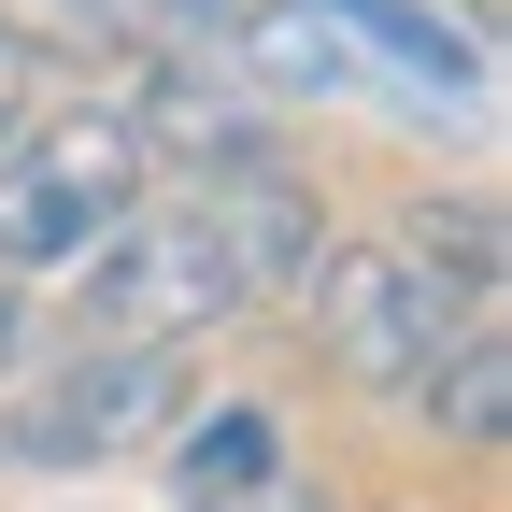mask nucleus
Here are the masks:
<instances>
[{
	"mask_svg": "<svg viewBox=\"0 0 512 512\" xmlns=\"http://www.w3.org/2000/svg\"><path fill=\"white\" fill-rule=\"evenodd\" d=\"M143 143H128V114H43L0 143V271H86V256L143 214Z\"/></svg>",
	"mask_w": 512,
	"mask_h": 512,
	"instance_id": "nucleus-1",
	"label": "nucleus"
},
{
	"mask_svg": "<svg viewBox=\"0 0 512 512\" xmlns=\"http://www.w3.org/2000/svg\"><path fill=\"white\" fill-rule=\"evenodd\" d=\"M200 214H214V242L242 256V285H299L313 256H328V242H313V200L285 185V157H242V171H214V185H200Z\"/></svg>",
	"mask_w": 512,
	"mask_h": 512,
	"instance_id": "nucleus-6",
	"label": "nucleus"
},
{
	"mask_svg": "<svg viewBox=\"0 0 512 512\" xmlns=\"http://www.w3.org/2000/svg\"><path fill=\"white\" fill-rule=\"evenodd\" d=\"M171 413H185V356L171 342H86L0 413V456L15 470H100V456H143Z\"/></svg>",
	"mask_w": 512,
	"mask_h": 512,
	"instance_id": "nucleus-2",
	"label": "nucleus"
},
{
	"mask_svg": "<svg viewBox=\"0 0 512 512\" xmlns=\"http://www.w3.org/2000/svg\"><path fill=\"white\" fill-rule=\"evenodd\" d=\"M228 512H328V498H313L299 470H271V484H256V498H228Z\"/></svg>",
	"mask_w": 512,
	"mask_h": 512,
	"instance_id": "nucleus-14",
	"label": "nucleus"
},
{
	"mask_svg": "<svg viewBox=\"0 0 512 512\" xmlns=\"http://www.w3.org/2000/svg\"><path fill=\"white\" fill-rule=\"evenodd\" d=\"M157 441H171V484H185V512H228V498H256V484L285 470V427L256 413V399H214V413H171Z\"/></svg>",
	"mask_w": 512,
	"mask_h": 512,
	"instance_id": "nucleus-8",
	"label": "nucleus"
},
{
	"mask_svg": "<svg viewBox=\"0 0 512 512\" xmlns=\"http://www.w3.org/2000/svg\"><path fill=\"white\" fill-rule=\"evenodd\" d=\"M256 285H242V256L214 242V214L200 200H143L100 256H86V313L114 342H200V328H228Z\"/></svg>",
	"mask_w": 512,
	"mask_h": 512,
	"instance_id": "nucleus-3",
	"label": "nucleus"
},
{
	"mask_svg": "<svg viewBox=\"0 0 512 512\" xmlns=\"http://www.w3.org/2000/svg\"><path fill=\"white\" fill-rule=\"evenodd\" d=\"M413 399H427V427L456 441V456H498L512 441V342H498V313H456V328H441Z\"/></svg>",
	"mask_w": 512,
	"mask_h": 512,
	"instance_id": "nucleus-7",
	"label": "nucleus"
},
{
	"mask_svg": "<svg viewBox=\"0 0 512 512\" xmlns=\"http://www.w3.org/2000/svg\"><path fill=\"white\" fill-rule=\"evenodd\" d=\"M299 285H313V328H328L342 384H370V399H413L441 328H456V299H441L399 242H342V256H313Z\"/></svg>",
	"mask_w": 512,
	"mask_h": 512,
	"instance_id": "nucleus-4",
	"label": "nucleus"
},
{
	"mask_svg": "<svg viewBox=\"0 0 512 512\" xmlns=\"http://www.w3.org/2000/svg\"><path fill=\"white\" fill-rule=\"evenodd\" d=\"M15 356H29V313H15V299H0V370H15Z\"/></svg>",
	"mask_w": 512,
	"mask_h": 512,
	"instance_id": "nucleus-15",
	"label": "nucleus"
},
{
	"mask_svg": "<svg viewBox=\"0 0 512 512\" xmlns=\"http://www.w3.org/2000/svg\"><path fill=\"white\" fill-rule=\"evenodd\" d=\"M299 15L342 29L399 100H427V128H484V114H498V43L456 29L441 0H299Z\"/></svg>",
	"mask_w": 512,
	"mask_h": 512,
	"instance_id": "nucleus-5",
	"label": "nucleus"
},
{
	"mask_svg": "<svg viewBox=\"0 0 512 512\" xmlns=\"http://www.w3.org/2000/svg\"><path fill=\"white\" fill-rule=\"evenodd\" d=\"M498 15H512V0H456V29H484V43H498Z\"/></svg>",
	"mask_w": 512,
	"mask_h": 512,
	"instance_id": "nucleus-16",
	"label": "nucleus"
},
{
	"mask_svg": "<svg viewBox=\"0 0 512 512\" xmlns=\"http://www.w3.org/2000/svg\"><path fill=\"white\" fill-rule=\"evenodd\" d=\"M114 43H157L171 72H214L242 43V0H114Z\"/></svg>",
	"mask_w": 512,
	"mask_h": 512,
	"instance_id": "nucleus-11",
	"label": "nucleus"
},
{
	"mask_svg": "<svg viewBox=\"0 0 512 512\" xmlns=\"http://www.w3.org/2000/svg\"><path fill=\"white\" fill-rule=\"evenodd\" d=\"M399 256H413V271H427L441 299H456V313H498V271H512V242H498V200H427Z\"/></svg>",
	"mask_w": 512,
	"mask_h": 512,
	"instance_id": "nucleus-10",
	"label": "nucleus"
},
{
	"mask_svg": "<svg viewBox=\"0 0 512 512\" xmlns=\"http://www.w3.org/2000/svg\"><path fill=\"white\" fill-rule=\"evenodd\" d=\"M15 128H29V43L0 29V143H15Z\"/></svg>",
	"mask_w": 512,
	"mask_h": 512,
	"instance_id": "nucleus-13",
	"label": "nucleus"
},
{
	"mask_svg": "<svg viewBox=\"0 0 512 512\" xmlns=\"http://www.w3.org/2000/svg\"><path fill=\"white\" fill-rule=\"evenodd\" d=\"M228 57H256V72L299 86V100H356V86H370V57H356L342 29H313L299 0H242V43H228Z\"/></svg>",
	"mask_w": 512,
	"mask_h": 512,
	"instance_id": "nucleus-9",
	"label": "nucleus"
},
{
	"mask_svg": "<svg viewBox=\"0 0 512 512\" xmlns=\"http://www.w3.org/2000/svg\"><path fill=\"white\" fill-rule=\"evenodd\" d=\"M0 29H43V43H114V0H0Z\"/></svg>",
	"mask_w": 512,
	"mask_h": 512,
	"instance_id": "nucleus-12",
	"label": "nucleus"
}]
</instances>
